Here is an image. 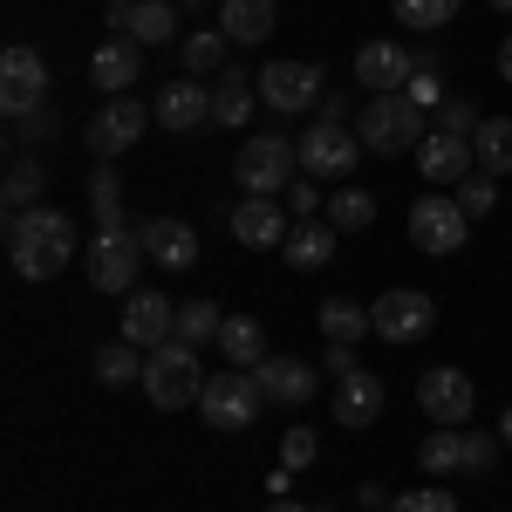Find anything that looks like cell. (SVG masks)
Returning <instances> with one entry per match:
<instances>
[{"label": "cell", "mask_w": 512, "mask_h": 512, "mask_svg": "<svg viewBox=\"0 0 512 512\" xmlns=\"http://www.w3.org/2000/svg\"><path fill=\"white\" fill-rule=\"evenodd\" d=\"M178 55H185V76H226V35H212V28H198V35L178 41Z\"/></svg>", "instance_id": "1f68e13d"}, {"label": "cell", "mask_w": 512, "mask_h": 512, "mask_svg": "<svg viewBox=\"0 0 512 512\" xmlns=\"http://www.w3.org/2000/svg\"><path fill=\"white\" fill-rule=\"evenodd\" d=\"M499 76H506V82H512V35H506V41H499Z\"/></svg>", "instance_id": "c3c4849f"}, {"label": "cell", "mask_w": 512, "mask_h": 512, "mask_svg": "<svg viewBox=\"0 0 512 512\" xmlns=\"http://www.w3.org/2000/svg\"><path fill=\"white\" fill-rule=\"evenodd\" d=\"M233 178L246 198H280L294 178H301V144L280 137V130H260L233 151Z\"/></svg>", "instance_id": "7a4b0ae2"}, {"label": "cell", "mask_w": 512, "mask_h": 512, "mask_svg": "<svg viewBox=\"0 0 512 512\" xmlns=\"http://www.w3.org/2000/svg\"><path fill=\"white\" fill-rule=\"evenodd\" d=\"M198 390H205V376H198V349L192 342H164V349L144 355V396L158 403V410H185V403H198Z\"/></svg>", "instance_id": "5b68a950"}, {"label": "cell", "mask_w": 512, "mask_h": 512, "mask_svg": "<svg viewBox=\"0 0 512 512\" xmlns=\"http://www.w3.org/2000/svg\"><path fill=\"white\" fill-rule=\"evenodd\" d=\"M362 151L369 158H390V151H417L431 130H424V110L410 96H362V123H355Z\"/></svg>", "instance_id": "3957f363"}, {"label": "cell", "mask_w": 512, "mask_h": 512, "mask_svg": "<svg viewBox=\"0 0 512 512\" xmlns=\"http://www.w3.org/2000/svg\"><path fill=\"white\" fill-rule=\"evenodd\" d=\"M178 7H205V0H178Z\"/></svg>", "instance_id": "f5cc1de1"}, {"label": "cell", "mask_w": 512, "mask_h": 512, "mask_svg": "<svg viewBox=\"0 0 512 512\" xmlns=\"http://www.w3.org/2000/svg\"><path fill=\"white\" fill-rule=\"evenodd\" d=\"M465 205L458 198H444V192H424L417 205H410V246L417 253H458L465 246Z\"/></svg>", "instance_id": "9c48e42d"}, {"label": "cell", "mask_w": 512, "mask_h": 512, "mask_svg": "<svg viewBox=\"0 0 512 512\" xmlns=\"http://www.w3.org/2000/svg\"><path fill=\"white\" fill-rule=\"evenodd\" d=\"M458 7L465 0H396V21L417 28V35H431V28H451L458 21Z\"/></svg>", "instance_id": "d590c367"}, {"label": "cell", "mask_w": 512, "mask_h": 512, "mask_svg": "<svg viewBox=\"0 0 512 512\" xmlns=\"http://www.w3.org/2000/svg\"><path fill=\"white\" fill-rule=\"evenodd\" d=\"M219 355L233 362V369H260L267 362V328L253 315H226V328H219Z\"/></svg>", "instance_id": "d4e9b609"}, {"label": "cell", "mask_w": 512, "mask_h": 512, "mask_svg": "<svg viewBox=\"0 0 512 512\" xmlns=\"http://www.w3.org/2000/svg\"><path fill=\"white\" fill-rule=\"evenodd\" d=\"M260 383H253V369H219V376H205V390H198V410H205V424L212 431H246L253 417H260Z\"/></svg>", "instance_id": "52a82bcc"}, {"label": "cell", "mask_w": 512, "mask_h": 512, "mask_svg": "<svg viewBox=\"0 0 512 512\" xmlns=\"http://www.w3.org/2000/svg\"><path fill=\"white\" fill-rule=\"evenodd\" d=\"M144 253L171 274H185V267H198V233L185 219H144Z\"/></svg>", "instance_id": "7402d4cb"}, {"label": "cell", "mask_w": 512, "mask_h": 512, "mask_svg": "<svg viewBox=\"0 0 512 512\" xmlns=\"http://www.w3.org/2000/svg\"><path fill=\"white\" fill-rule=\"evenodd\" d=\"M219 35L239 48H260L274 35V0H219Z\"/></svg>", "instance_id": "603a6c76"}, {"label": "cell", "mask_w": 512, "mask_h": 512, "mask_svg": "<svg viewBox=\"0 0 512 512\" xmlns=\"http://www.w3.org/2000/svg\"><path fill=\"white\" fill-rule=\"evenodd\" d=\"M383 403H390L383 376L355 369V376H342V383H335V424H349V431H369V424L383 417Z\"/></svg>", "instance_id": "ffe728a7"}, {"label": "cell", "mask_w": 512, "mask_h": 512, "mask_svg": "<svg viewBox=\"0 0 512 512\" xmlns=\"http://www.w3.org/2000/svg\"><path fill=\"white\" fill-rule=\"evenodd\" d=\"M144 226H96L89 246V287L96 294H137V267H144Z\"/></svg>", "instance_id": "277c9868"}, {"label": "cell", "mask_w": 512, "mask_h": 512, "mask_svg": "<svg viewBox=\"0 0 512 512\" xmlns=\"http://www.w3.org/2000/svg\"><path fill=\"white\" fill-rule=\"evenodd\" d=\"M178 335V301H164V294H123V342L130 349H164Z\"/></svg>", "instance_id": "9a60e30c"}, {"label": "cell", "mask_w": 512, "mask_h": 512, "mask_svg": "<svg viewBox=\"0 0 512 512\" xmlns=\"http://www.w3.org/2000/svg\"><path fill=\"white\" fill-rule=\"evenodd\" d=\"M390 512H458V499L444 485H417V492H396Z\"/></svg>", "instance_id": "60d3db41"}, {"label": "cell", "mask_w": 512, "mask_h": 512, "mask_svg": "<svg viewBox=\"0 0 512 512\" xmlns=\"http://www.w3.org/2000/svg\"><path fill=\"white\" fill-rule=\"evenodd\" d=\"M321 369H328L335 383H342V376H355V349H342V342H328V362H321Z\"/></svg>", "instance_id": "f6af8a7d"}, {"label": "cell", "mask_w": 512, "mask_h": 512, "mask_svg": "<svg viewBox=\"0 0 512 512\" xmlns=\"http://www.w3.org/2000/svg\"><path fill=\"white\" fill-rule=\"evenodd\" d=\"M472 151H478V171L485 178H512V117H485Z\"/></svg>", "instance_id": "f1b7e54d"}, {"label": "cell", "mask_w": 512, "mask_h": 512, "mask_svg": "<svg viewBox=\"0 0 512 512\" xmlns=\"http://www.w3.org/2000/svg\"><path fill=\"white\" fill-rule=\"evenodd\" d=\"M103 21H110V35H123V28H130V0H110V7H103Z\"/></svg>", "instance_id": "bcb514c9"}, {"label": "cell", "mask_w": 512, "mask_h": 512, "mask_svg": "<svg viewBox=\"0 0 512 512\" xmlns=\"http://www.w3.org/2000/svg\"><path fill=\"white\" fill-rule=\"evenodd\" d=\"M280 253H287V267L315 274V267H328V260H335V226H328V219H301V226L287 233V246H280Z\"/></svg>", "instance_id": "cb8c5ba5"}, {"label": "cell", "mask_w": 512, "mask_h": 512, "mask_svg": "<svg viewBox=\"0 0 512 512\" xmlns=\"http://www.w3.org/2000/svg\"><path fill=\"white\" fill-rule=\"evenodd\" d=\"M417 403H424V417L431 424H451V431H465L478 410V390L465 369H424V383H417Z\"/></svg>", "instance_id": "4fadbf2b"}, {"label": "cell", "mask_w": 512, "mask_h": 512, "mask_svg": "<svg viewBox=\"0 0 512 512\" xmlns=\"http://www.w3.org/2000/svg\"><path fill=\"white\" fill-rule=\"evenodd\" d=\"M246 117H253V82H246V69H226V76H219V89H212V123L239 130Z\"/></svg>", "instance_id": "4dcf8cb0"}, {"label": "cell", "mask_w": 512, "mask_h": 512, "mask_svg": "<svg viewBox=\"0 0 512 512\" xmlns=\"http://www.w3.org/2000/svg\"><path fill=\"white\" fill-rule=\"evenodd\" d=\"M355 158H362V137H355L349 123L315 117V130L301 137V171H308V178H349Z\"/></svg>", "instance_id": "7c38bea8"}, {"label": "cell", "mask_w": 512, "mask_h": 512, "mask_svg": "<svg viewBox=\"0 0 512 512\" xmlns=\"http://www.w3.org/2000/svg\"><path fill=\"white\" fill-rule=\"evenodd\" d=\"M492 7H499V14H512V0H492Z\"/></svg>", "instance_id": "816d5d0a"}, {"label": "cell", "mask_w": 512, "mask_h": 512, "mask_svg": "<svg viewBox=\"0 0 512 512\" xmlns=\"http://www.w3.org/2000/svg\"><path fill=\"white\" fill-rule=\"evenodd\" d=\"M417 76V55L403 48V41H362L355 48V82H362V96H403V82Z\"/></svg>", "instance_id": "8fae6325"}, {"label": "cell", "mask_w": 512, "mask_h": 512, "mask_svg": "<svg viewBox=\"0 0 512 512\" xmlns=\"http://www.w3.org/2000/svg\"><path fill=\"white\" fill-rule=\"evenodd\" d=\"M151 117H158V130L185 137V130H198V123H212V89H205L198 76L164 82L158 96H151Z\"/></svg>", "instance_id": "2e32d148"}, {"label": "cell", "mask_w": 512, "mask_h": 512, "mask_svg": "<svg viewBox=\"0 0 512 512\" xmlns=\"http://www.w3.org/2000/svg\"><path fill=\"white\" fill-rule=\"evenodd\" d=\"M499 444H512V410H506V417H499Z\"/></svg>", "instance_id": "f907efd6"}, {"label": "cell", "mask_w": 512, "mask_h": 512, "mask_svg": "<svg viewBox=\"0 0 512 512\" xmlns=\"http://www.w3.org/2000/svg\"><path fill=\"white\" fill-rule=\"evenodd\" d=\"M41 192H48V164L28 158V151H14V158H7V185H0L7 212H28V205H41Z\"/></svg>", "instance_id": "83f0119b"}, {"label": "cell", "mask_w": 512, "mask_h": 512, "mask_svg": "<svg viewBox=\"0 0 512 512\" xmlns=\"http://www.w3.org/2000/svg\"><path fill=\"white\" fill-rule=\"evenodd\" d=\"M267 512H321V506H294V499H274Z\"/></svg>", "instance_id": "681fc988"}, {"label": "cell", "mask_w": 512, "mask_h": 512, "mask_svg": "<svg viewBox=\"0 0 512 512\" xmlns=\"http://www.w3.org/2000/svg\"><path fill=\"white\" fill-rule=\"evenodd\" d=\"M287 233H294V212L280 198H246V205H233V239L246 253H274V246H287Z\"/></svg>", "instance_id": "e0dca14e"}, {"label": "cell", "mask_w": 512, "mask_h": 512, "mask_svg": "<svg viewBox=\"0 0 512 512\" xmlns=\"http://www.w3.org/2000/svg\"><path fill=\"white\" fill-rule=\"evenodd\" d=\"M219 328H226V315L198 294V301H178V342H192V349H205V342H219Z\"/></svg>", "instance_id": "836d02e7"}, {"label": "cell", "mask_w": 512, "mask_h": 512, "mask_svg": "<svg viewBox=\"0 0 512 512\" xmlns=\"http://www.w3.org/2000/svg\"><path fill=\"white\" fill-rule=\"evenodd\" d=\"M123 35L137 41V48L178 41V7H171V0H130V28H123Z\"/></svg>", "instance_id": "484cf974"}, {"label": "cell", "mask_w": 512, "mask_h": 512, "mask_svg": "<svg viewBox=\"0 0 512 512\" xmlns=\"http://www.w3.org/2000/svg\"><path fill=\"white\" fill-rule=\"evenodd\" d=\"M89 205H96V226H123V185L110 164L89 171Z\"/></svg>", "instance_id": "8d00e7d4"}, {"label": "cell", "mask_w": 512, "mask_h": 512, "mask_svg": "<svg viewBox=\"0 0 512 512\" xmlns=\"http://www.w3.org/2000/svg\"><path fill=\"white\" fill-rule=\"evenodd\" d=\"M369 328L383 342H396V349H410V342H424L437 328V308H431V294H417V287H390V294L369 301Z\"/></svg>", "instance_id": "ba28073f"}, {"label": "cell", "mask_w": 512, "mask_h": 512, "mask_svg": "<svg viewBox=\"0 0 512 512\" xmlns=\"http://www.w3.org/2000/svg\"><path fill=\"white\" fill-rule=\"evenodd\" d=\"M321 219H328L335 233H362V226H376V198H369V192H335Z\"/></svg>", "instance_id": "e575fe53"}, {"label": "cell", "mask_w": 512, "mask_h": 512, "mask_svg": "<svg viewBox=\"0 0 512 512\" xmlns=\"http://www.w3.org/2000/svg\"><path fill=\"white\" fill-rule=\"evenodd\" d=\"M478 110L465 103V96H444V110H437V130H451V137H478Z\"/></svg>", "instance_id": "b9f144b4"}, {"label": "cell", "mask_w": 512, "mask_h": 512, "mask_svg": "<svg viewBox=\"0 0 512 512\" xmlns=\"http://www.w3.org/2000/svg\"><path fill=\"white\" fill-rule=\"evenodd\" d=\"M0 110H7V123H28L35 110H48V62L28 41H14L0 55Z\"/></svg>", "instance_id": "8992f818"}, {"label": "cell", "mask_w": 512, "mask_h": 512, "mask_svg": "<svg viewBox=\"0 0 512 512\" xmlns=\"http://www.w3.org/2000/svg\"><path fill=\"white\" fill-rule=\"evenodd\" d=\"M458 205H465V219H485V212H499V178L472 171V178L458 185Z\"/></svg>", "instance_id": "74e56055"}, {"label": "cell", "mask_w": 512, "mask_h": 512, "mask_svg": "<svg viewBox=\"0 0 512 512\" xmlns=\"http://www.w3.org/2000/svg\"><path fill=\"white\" fill-rule=\"evenodd\" d=\"M144 123H158L137 96H110L96 117H89V151L96 158H117V151H130L137 137H144Z\"/></svg>", "instance_id": "5bb4252c"}, {"label": "cell", "mask_w": 512, "mask_h": 512, "mask_svg": "<svg viewBox=\"0 0 512 512\" xmlns=\"http://www.w3.org/2000/svg\"><path fill=\"white\" fill-rule=\"evenodd\" d=\"M403 96H410V103H417V110H444V82H437L431 69H417V76L403 82Z\"/></svg>", "instance_id": "7bdbcfd3"}, {"label": "cell", "mask_w": 512, "mask_h": 512, "mask_svg": "<svg viewBox=\"0 0 512 512\" xmlns=\"http://www.w3.org/2000/svg\"><path fill=\"white\" fill-rule=\"evenodd\" d=\"M315 321H321V335H328V342H342V349H355L362 335H376V328H369V308H362V301H349V294L321 301Z\"/></svg>", "instance_id": "4316f807"}, {"label": "cell", "mask_w": 512, "mask_h": 512, "mask_svg": "<svg viewBox=\"0 0 512 512\" xmlns=\"http://www.w3.org/2000/svg\"><path fill=\"white\" fill-rule=\"evenodd\" d=\"M137 76H144V48H137L130 35L96 41V55H89V82H96L103 96H123V89H137Z\"/></svg>", "instance_id": "d6986e66"}, {"label": "cell", "mask_w": 512, "mask_h": 512, "mask_svg": "<svg viewBox=\"0 0 512 512\" xmlns=\"http://www.w3.org/2000/svg\"><path fill=\"white\" fill-rule=\"evenodd\" d=\"M321 117H328V123H349V96H321Z\"/></svg>", "instance_id": "7dc6e473"}, {"label": "cell", "mask_w": 512, "mask_h": 512, "mask_svg": "<svg viewBox=\"0 0 512 512\" xmlns=\"http://www.w3.org/2000/svg\"><path fill=\"white\" fill-rule=\"evenodd\" d=\"M315 451H321L315 424H294V431L280 437V465H287V472H301V465H315Z\"/></svg>", "instance_id": "ab89813d"}, {"label": "cell", "mask_w": 512, "mask_h": 512, "mask_svg": "<svg viewBox=\"0 0 512 512\" xmlns=\"http://www.w3.org/2000/svg\"><path fill=\"white\" fill-rule=\"evenodd\" d=\"M417 465L431 478H451V472H465V431H451V424H437L424 444H417Z\"/></svg>", "instance_id": "f546056e"}, {"label": "cell", "mask_w": 512, "mask_h": 512, "mask_svg": "<svg viewBox=\"0 0 512 512\" xmlns=\"http://www.w3.org/2000/svg\"><path fill=\"white\" fill-rule=\"evenodd\" d=\"M253 383H260L267 403H287V410H294V403H308V396H315V369H308L301 355H267V362L253 369Z\"/></svg>", "instance_id": "44dd1931"}, {"label": "cell", "mask_w": 512, "mask_h": 512, "mask_svg": "<svg viewBox=\"0 0 512 512\" xmlns=\"http://www.w3.org/2000/svg\"><path fill=\"white\" fill-rule=\"evenodd\" d=\"M96 383H103V390L144 383V349H130V342H110V349H96Z\"/></svg>", "instance_id": "d6a6232c"}, {"label": "cell", "mask_w": 512, "mask_h": 512, "mask_svg": "<svg viewBox=\"0 0 512 512\" xmlns=\"http://www.w3.org/2000/svg\"><path fill=\"white\" fill-rule=\"evenodd\" d=\"M321 96H328V76H321L315 62H267V69H260V103L280 110V117L315 110Z\"/></svg>", "instance_id": "30bf717a"}, {"label": "cell", "mask_w": 512, "mask_h": 512, "mask_svg": "<svg viewBox=\"0 0 512 512\" xmlns=\"http://www.w3.org/2000/svg\"><path fill=\"white\" fill-rule=\"evenodd\" d=\"M315 185H321V178H308V171H301V178H294V185L280 192V205H287L294 219H321V212H328V198H321Z\"/></svg>", "instance_id": "f35d334b"}, {"label": "cell", "mask_w": 512, "mask_h": 512, "mask_svg": "<svg viewBox=\"0 0 512 512\" xmlns=\"http://www.w3.org/2000/svg\"><path fill=\"white\" fill-rule=\"evenodd\" d=\"M76 219L55 212V205H28V212H7V260L21 280H55L69 260H76Z\"/></svg>", "instance_id": "6da1fadb"}, {"label": "cell", "mask_w": 512, "mask_h": 512, "mask_svg": "<svg viewBox=\"0 0 512 512\" xmlns=\"http://www.w3.org/2000/svg\"><path fill=\"white\" fill-rule=\"evenodd\" d=\"M492 458H499V437L492 431H465V472H492Z\"/></svg>", "instance_id": "ee69618b"}, {"label": "cell", "mask_w": 512, "mask_h": 512, "mask_svg": "<svg viewBox=\"0 0 512 512\" xmlns=\"http://www.w3.org/2000/svg\"><path fill=\"white\" fill-rule=\"evenodd\" d=\"M417 171H424V185H465V178L478 171L472 137H451V130H431V137L417 144Z\"/></svg>", "instance_id": "ac0fdd59"}]
</instances>
